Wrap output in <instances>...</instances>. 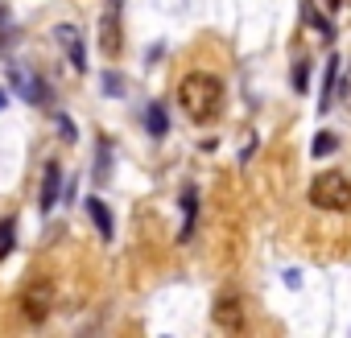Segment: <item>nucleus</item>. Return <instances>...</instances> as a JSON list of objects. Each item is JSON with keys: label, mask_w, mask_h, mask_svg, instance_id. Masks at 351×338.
<instances>
[{"label": "nucleus", "mask_w": 351, "mask_h": 338, "mask_svg": "<svg viewBox=\"0 0 351 338\" xmlns=\"http://www.w3.org/2000/svg\"><path fill=\"white\" fill-rule=\"evenodd\" d=\"M178 107L195 120V124H211L223 107V83L211 70H191L178 83Z\"/></svg>", "instance_id": "nucleus-1"}, {"label": "nucleus", "mask_w": 351, "mask_h": 338, "mask_svg": "<svg viewBox=\"0 0 351 338\" xmlns=\"http://www.w3.org/2000/svg\"><path fill=\"white\" fill-rule=\"evenodd\" d=\"M310 207H318V211H335V215H347V211H351V178L339 174V169L314 174V182H310Z\"/></svg>", "instance_id": "nucleus-2"}, {"label": "nucleus", "mask_w": 351, "mask_h": 338, "mask_svg": "<svg viewBox=\"0 0 351 338\" xmlns=\"http://www.w3.org/2000/svg\"><path fill=\"white\" fill-rule=\"evenodd\" d=\"M17 313H21L29 326H42V322L54 313V285H50V281H34V285H25L21 297H17Z\"/></svg>", "instance_id": "nucleus-3"}, {"label": "nucleus", "mask_w": 351, "mask_h": 338, "mask_svg": "<svg viewBox=\"0 0 351 338\" xmlns=\"http://www.w3.org/2000/svg\"><path fill=\"white\" fill-rule=\"evenodd\" d=\"M120 17H124V0H108V5H104V17H99V50H104L108 58H116V54L124 50Z\"/></svg>", "instance_id": "nucleus-4"}, {"label": "nucleus", "mask_w": 351, "mask_h": 338, "mask_svg": "<svg viewBox=\"0 0 351 338\" xmlns=\"http://www.w3.org/2000/svg\"><path fill=\"white\" fill-rule=\"evenodd\" d=\"M211 317H215V326L219 330H244V305H240V297L236 293H223L219 301H215V309H211Z\"/></svg>", "instance_id": "nucleus-5"}, {"label": "nucleus", "mask_w": 351, "mask_h": 338, "mask_svg": "<svg viewBox=\"0 0 351 338\" xmlns=\"http://www.w3.org/2000/svg\"><path fill=\"white\" fill-rule=\"evenodd\" d=\"M54 38H58V46L66 50V58H71L75 75H83V70H87V58H83V38H79V29H75V25H58V29H54Z\"/></svg>", "instance_id": "nucleus-6"}, {"label": "nucleus", "mask_w": 351, "mask_h": 338, "mask_svg": "<svg viewBox=\"0 0 351 338\" xmlns=\"http://www.w3.org/2000/svg\"><path fill=\"white\" fill-rule=\"evenodd\" d=\"M13 87H17V95H21L25 103H38V107H42V103H50V91H46V83H42L38 75L29 79V70H13Z\"/></svg>", "instance_id": "nucleus-7"}, {"label": "nucleus", "mask_w": 351, "mask_h": 338, "mask_svg": "<svg viewBox=\"0 0 351 338\" xmlns=\"http://www.w3.org/2000/svg\"><path fill=\"white\" fill-rule=\"evenodd\" d=\"M58 194H62V169L50 161V165H46V178H42V207H38V211L50 215V211L58 207Z\"/></svg>", "instance_id": "nucleus-8"}, {"label": "nucleus", "mask_w": 351, "mask_h": 338, "mask_svg": "<svg viewBox=\"0 0 351 338\" xmlns=\"http://www.w3.org/2000/svg\"><path fill=\"white\" fill-rule=\"evenodd\" d=\"M339 58L330 54L326 58V70H322V99H318V112H330V103H335V91H339Z\"/></svg>", "instance_id": "nucleus-9"}, {"label": "nucleus", "mask_w": 351, "mask_h": 338, "mask_svg": "<svg viewBox=\"0 0 351 338\" xmlns=\"http://www.w3.org/2000/svg\"><path fill=\"white\" fill-rule=\"evenodd\" d=\"M195 215H199V190L182 186V235H178V244H186L195 235Z\"/></svg>", "instance_id": "nucleus-10"}, {"label": "nucleus", "mask_w": 351, "mask_h": 338, "mask_svg": "<svg viewBox=\"0 0 351 338\" xmlns=\"http://www.w3.org/2000/svg\"><path fill=\"white\" fill-rule=\"evenodd\" d=\"M83 207H87V215H91V223L99 227V239H112V211H108V203H104V198H87Z\"/></svg>", "instance_id": "nucleus-11"}, {"label": "nucleus", "mask_w": 351, "mask_h": 338, "mask_svg": "<svg viewBox=\"0 0 351 338\" xmlns=\"http://www.w3.org/2000/svg\"><path fill=\"white\" fill-rule=\"evenodd\" d=\"M302 17H306V25H314L322 38H335V25H330V17L314 5V0H302Z\"/></svg>", "instance_id": "nucleus-12"}, {"label": "nucleus", "mask_w": 351, "mask_h": 338, "mask_svg": "<svg viewBox=\"0 0 351 338\" xmlns=\"http://www.w3.org/2000/svg\"><path fill=\"white\" fill-rule=\"evenodd\" d=\"M145 128H149V136H165V132H169L165 103H149V107H145Z\"/></svg>", "instance_id": "nucleus-13"}, {"label": "nucleus", "mask_w": 351, "mask_h": 338, "mask_svg": "<svg viewBox=\"0 0 351 338\" xmlns=\"http://www.w3.org/2000/svg\"><path fill=\"white\" fill-rule=\"evenodd\" d=\"M13 244H17V219H5L0 223V260H9Z\"/></svg>", "instance_id": "nucleus-14"}, {"label": "nucleus", "mask_w": 351, "mask_h": 338, "mask_svg": "<svg viewBox=\"0 0 351 338\" xmlns=\"http://www.w3.org/2000/svg\"><path fill=\"white\" fill-rule=\"evenodd\" d=\"M335 148H339V136H335V132H318L314 144H310L314 157H326V153H335Z\"/></svg>", "instance_id": "nucleus-15"}, {"label": "nucleus", "mask_w": 351, "mask_h": 338, "mask_svg": "<svg viewBox=\"0 0 351 338\" xmlns=\"http://www.w3.org/2000/svg\"><path fill=\"white\" fill-rule=\"evenodd\" d=\"M289 83H293V91H298V95H302V91L310 87V66H306L302 58L293 62V75H289Z\"/></svg>", "instance_id": "nucleus-16"}, {"label": "nucleus", "mask_w": 351, "mask_h": 338, "mask_svg": "<svg viewBox=\"0 0 351 338\" xmlns=\"http://www.w3.org/2000/svg\"><path fill=\"white\" fill-rule=\"evenodd\" d=\"M108 165H112V148L99 144V153H95V178L99 182H108Z\"/></svg>", "instance_id": "nucleus-17"}, {"label": "nucleus", "mask_w": 351, "mask_h": 338, "mask_svg": "<svg viewBox=\"0 0 351 338\" xmlns=\"http://www.w3.org/2000/svg\"><path fill=\"white\" fill-rule=\"evenodd\" d=\"M58 128H62V136H66V140H75V136H79V128H75L66 116H58Z\"/></svg>", "instance_id": "nucleus-18"}, {"label": "nucleus", "mask_w": 351, "mask_h": 338, "mask_svg": "<svg viewBox=\"0 0 351 338\" xmlns=\"http://www.w3.org/2000/svg\"><path fill=\"white\" fill-rule=\"evenodd\" d=\"M343 95L351 99V70H347V79H343Z\"/></svg>", "instance_id": "nucleus-19"}, {"label": "nucleus", "mask_w": 351, "mask_h": 338, "mask_svg": "<svg viewBox=\"0 0 351 338\" xmlns=\"http://www.w3.org/2000/svg\"><path fill=\"white\" fill-rule=\"evenodd\" d=\"M5 107H9V91H5V87H0V112H5Z\"/></svg>", "instance_id": "nucleus-20"}, {"label": "nucleus", "mask_w": 351, "mask_h": 338, "mask_svg": "<svg viewBox=\"0 0 351 338\" xmlns=\"http://www.w3.org/2000/svg\"><path fill=\"white\" fill-rule=\"evenodd\" d=\"M322 5H326V9H339V0H322Z\"/></svg>", "instance_id": "nucleus-21"}]
</instances>
